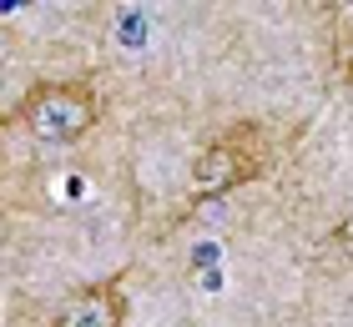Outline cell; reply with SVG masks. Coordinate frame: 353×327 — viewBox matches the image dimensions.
Masks as SVG:
<instances>
[{"mask_svg":"<svg viewBox=\"0 0 353 327\" xmlns=\"http://www.w3.org/2000/svg\"><path fill=\"white\" fill-rule=\"evenodd\" d=\"M258 171H263V156L252 151V131H222V136L207 141L202 156L192 161V191L197 196H222V191L252 182Z\"/></svg>","mask_w":353,"mask_h":327,"instance_id":"obj_2","label":"cell"},{"mask_svg":"<svg viewBox=\"0 0 353 327\" xmlns=\"http://www.w3.org/2000/svg\"><path fill=\"white\" fill-rule=\"evenodd\" d=\"M96 116H101L96 91L81 86V81H41V86H30L21 96V106L10 111V121H21L36 141H51V146L81 141L96 126Z\"/></svg>","mask_w":353,"mask_h":327,"instance_id":"obj_1","label":"cell"},{"mask_svg":"<svg viewBox=\"0 0 353 327\" xmlns=\"http://www.w3.org/2000/svg\"><path fill=\"white\" fill-rule=\"evenodd\" d=\"M51 327H126V302L117 282H96L56 313Z\"/></svg>","mask_w":353,"mask_h":327,"instance_id":"obj_3","label":"cell"}]
</instances>
